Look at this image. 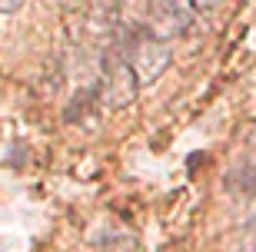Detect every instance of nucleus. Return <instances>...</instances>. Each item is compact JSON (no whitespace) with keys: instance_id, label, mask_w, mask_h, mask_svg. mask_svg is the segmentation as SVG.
I'll return each instance as SVG.
<instances>
[{"instance_id":"1","label":"nucleus","mask_w":256,"mask_h":252,"mask_svg":"<svg viewBox=\"0 0 256 252\" xmlns=\"http://www.w3.org/2000/svg\"><path fill=\"white\" fill-rule=\"evenodd\" d=\"M126 56H130V66H133V73H136V83H140V86L156 83V80L170 70V63H173L170 43H166V40H160V37H153L150 30L133 33Z\"/></svg>"},{"instance_id":"2","label":"nucleus","mask_w":256,"mask_h":252,"mask_svg":"<svg viewBox=\"0 0 256 252\" xmlns=\"http://www.w3.org/2000/svg\"><path fill=\"white\" fill-rule=\"evenodd\" d=\"M136 73L130 66V56H126L124 47H110V53L104 56V103L110 110H126L133 100H136Z\"/></svg>"},{"instance_id":"3","label":"nucleus","mask_w":256,"mask_h":252,"mask_svg":"<svg viewBox=\"0 0 256 252\" xmlns=\"http://www.w3.org/2000/svg\"><path fill=\"white\" fill-rule=\"evenodd\" d=\"M193 3L190 0H150V20H146V30L160 40L170 37H183L190 30L193 20Z\"/></svg>"},{"instance_id":"4","label":"nucleus","mask_w":256,"mask_h":252,"mask_svg":"<svg viewBox=\"0 0 256 252\" xmlns=\"http://www.w3.org/2000/svg\"><path fill=\"white\" fill-rule=\"evenodd\" d=\"M146 20H150V0H116V27L126 37L146 30Z\"/></svg>"},{"instance_id":"5","label":"nucleus","mask_w":256,"mask_h":252,"mask_svg":"<svg viewBox=\"0 0 256 252\" xmlns=\"http://www.w3.org/2000/svg\"><path fill=\"white\" fill-rule=\"evenodd\" d=\"M193 3V10H200V13H210V10H216L223 0H190Z\"/></svg>"},{"instance_id":"6","label":"nucleus","mask_w":256,"mask_h":252,"mask_svg":"<svg viewBox=\"0 0 256 252\" xmlns=\"http://www.w3.org/2000/svg\"><path fill=\"white\" fill-rule=\"evenodd\" d=\"M240 252H256V229H250V233L240 239Z\"/></svg>"},{"instance_id":"7","label":"nucleus","mask_w":256,"mask_h":252,"mask_svg":"<svg viewBox=\"0 0 256 252\" xmlns=\"http://www.w3.org/2000/svg\"><path fill=\"white\" fill-rule=\"evenodd\" d=\"M27 0H0V13H17Z\"/></svg>"},{"instance_id":"8","label":"nucleus","mask_w":256,"mask_h":252,"mask_svg":"<svg viewBox=\"0 0 256 252\" xmlns=\"http://www.w3.org/2000/svg\"><path fill=\"white\" fill-rule=\"evenodd\" d=\"M250 150H253V156H256V130L250 133Z\"/></svg>"}]
</instances>
